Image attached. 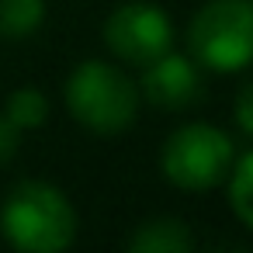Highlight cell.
<instances>
[{
	"instance_id": "cell-1",
	"label": "cell",
	"mask_w": 253,
	"mask_h": 253,
	"mask_svg": "<svg viewBox=\"0 0 253 253\" xmlns=\"http://www.w3.org/2000/svg\"><path fill=\"white\" fill-rule=\"evenodd\" d=\"M0 232L21 253H59L77 239V211L59 187L21 180L0 208Z\"/></svg>"
},
{
	"instance_id": "cell-2",
	"label": "cell",
	"mask_w": 253,
	"mask_h": 253,
	"mask_svg": "<svg viewBox=\"0 0 253 253\" xmlns=\"http://www.w3.org/2000/svg\"><path fill=\"white\" fill-rule=\"evenodd\" d=\"M66 104L84 128L97 135H115L135 122L139 87L111 63L87 59L66 80Z\"/></svg>"
},
{
	"instance_id": "cell-3",
	"label": "cell",
	"mask_w": 253,
	"mask_h": 253,
	"mask_svg": "<svg viewBox=\"0 0 253 253\" xmlns=\"http://www.w3.org/2000/svg\"><path fill=\"white\" fill-rule=\"evenodd\" d=\"M191 56L215 70L236 73L250 66L253 56V7L250 0H211L205 4L187 28Z\"/></svg>"
},
{
	"instance_id": "cell-4",
	"label": "cell",
	"mask_w": 253,
	"mask_h": 253,
	"mask_svg": "<svg viewBox=\"0 0 253 253\" xmlns=\"http://www.w3.org/2000/svg\"><path fill=\"white\" fill-rule=\"evenodd\" d=\"M232 163H236L232 139L211 125L177 128L160 153L163 177L184 191H208V187L222 184L229 177Z\"/></svg>"
},
{
	"instance_id": "cell-5",
	"label": "cell",
	"mask_w": 253,
	"mask_h": 253,
	"mask_svg": "<svg viewBox=\"0 0 253 253\" xmlns=\"http://www.w3.org/2000/svg\"><path fill=\"white\" fill-rule=\"evenodd\" d=\"M104 45L128 66H146L173 49V25L153 4H125L104 21Z\"/></svg>"
},
{
	"instance_id": "cell-6",
	"label": "cell",
	"mask_w": 253,
	"mask_h": 253,
	"mask_svg": "<svg viewBox=\"0 0 253 253\" xmlns=\"http://www.w3.org/2000/svg\"><path fill=\"white\" fill-rule=\"evenodd\" d=\"M142 94L156 108H187L201 97V77L191 59L163 52L160 59L142 66Z\"/></svg>"
},
{
	"instance_id": "cell-7",
	"label": "cell",
	"mask_w": 253,
	"mask_h": 253,
	"mask_svg": "<svg viewBox=\"0 0 253 253\" xmlns=\"http://www.w3.org/2000/svg\"><path fill=\"white\" fill-rule=\"evenodd\" d=\"M191 246H194V236L180 218H153L139 225L135 236L128 239L132 253H187Z\"/></svg>"
},
{
	"instance_id": "cell-8",
	"label": "cell",
	"mask_w": 253,
	"mask_h": 253,
	"mask_svg": "<svg viewBox=\"0 0 253 253\" xmlns=\"http://www.w3.org/2000/svg\"><path fill=\"white\" fill-rule=\"evenodd\" d=\"M45 21V0H0V35L28 39Z\"/></svg>"
},
{
	"instance_id": "cell-9",
	"label": "cell",
	"mask_w": 253,
	"mask_h": 253,
	"mask_svg": "<svg viewBox=\"0 0 253 253\" xmlns=\"http://www.w3.org/2000/svg\"><path fill=\"white\" fill-rule=\"evenodd\" d=\"M18 132L21 128H39L45 118H49V101H45V94L42 90H35V87H21V90H14L11 94V101H7V115H4Z\"/></svg>"
},
{
	"instance_id": "cell-10",
	"label": "cell",
	"mask_w": 253,
	"mask_h": 253,
	"mask_svg": "<svg viewBox=\"0 0 253 253\" xmlns=\"http://www.w3.org/2000/svg\"><path fill=\"white\" fill-rule=\"evenodd\" d=\"M250 173H253V156L239 153L232 170H229V205L243 225H253V198H250Z\"/></svg>"
},
{
	"instance_id": "cell-11",
	"label": "cell",
	"mask_w": 253,
	"mask_h": 253,
	"mask_svg": "<svg viewBox=\"0 0 253 253\" xmlns=\"http://www.w3.org/2000/svg\"><path fill=\"white\" fill-rule=\"evenodd\" d=\"M236 122H239L243 135L253 132V87H250V84H243V90H239V101H236Z\"/></svg>"
},
{
	"instance_id": "cell-12",
	"label": "cell",
	"mask_w": 253,
	"mask_h": 253,
	"mask_svg": "<svg viewBox=\"0 0 253 253\" xmlns=\"http://www.w3.org/2000/svg\"><path fill=\"white\" fill-rule=\"evenodd\" d=\"M14 149H18V128L0 115V167L14 156Z\"/></svg>"
}]
</instances>
